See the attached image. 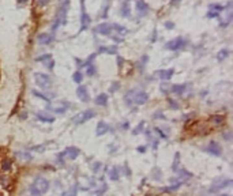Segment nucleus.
I'll list each match as a JSON object with an SVG mask.
<instances>
[{
	"label": "nucleus",
	"instance_id": "55",
	"mask_svg": "<svg viewBox=\"0 0 233 196\" xmlns=\"http://www.w3.org/2000/svg\"><path fill=\"white\" fill-rule=\"evenodd\" d=\"M143 133H145V135L147 136V137H152V131H150V129H143Z\"/></svg>",
	"mask_w": 233,
	"mask_h": 196
},
{
	"label": "nucleus",
	"instance_id": "15",
	"mask_svg": "<svg viewBox=\"0 0 233 196\" xmlns=\"http://www.w3.org/2000/svg\"><path fill=\"white\" fill-rule=\"evenodd\" d=\"M107 132H112L111 125H109L108 123H105V121H98L97 128H95V135L102 136V135H105Z\"/></svg>",
	"mask_w": 233,
	"mask_h": 196
},
{
	"label": "nucleus",
	"instance_id": "4",
	"mask_svg": "<svg viewBox=\"0 0 233 196\" xmlns=\"http://www.w3.org/2000/svg\"><path fill=\"white\" fill-rule=\"evenodd\" d=\"M34 81H36L37 86H40L42 89H49L52 86V78L48 74H42V72L34 74Z\"/></svg>",
	"mask_w": 233,
	"mask_h": 196
},
{
	"label": "nucleus",
	"instance_id": "33",
	"mask_svg": "<svg viewBox=\"0 0 233 196\" xmlns=\"http://www.w3.org/2000/svg\"><path fill=\"white\" fill-rule=\"evenodd\" d=\"M73 81L75 82V83L81 85V83H82V81H83V74H82L81 71H75V72H74V75H73Z\"/></svg>",
	"mask_w": 233,
	"mask_h": 196
},
{
	"label": "nucleus",
	"instance_id": "3",
	"mask_svg": "<svg viewBox=\"0 0 233 196\" xmlns=\"http://www.w3.org/2000/svg\"><path fill=\"white\" fill-rule=\"evenodd\" d=\"M233 184V181L231 178H215L213 181V184H211V187L209 188V192L210 194H217V192H220L222 189H225V188H229L231 185Z\"/></svg>",
	"mask_w": 233,
	"mask_h": 196
},
{
	"label": "nucleus",
	"instance_id": "25",
	"mask_svg": "<svg viewBox=\"0 0 233 196\" xmlns=\"http://www.w3.org/2000/svg\"><path fill=\"white\" fill-rule=\"evenodd\" d=\"M152 178L154 181H161L162 180V172H161L160 168L154 166L153 170H152Z\"/></svg>",
	"mask_w": 233,
	"mask_h": 196
},
{
	"label": "nucleus",
	"instance_id": "30",
	"mask_svg": "<svg viewBox=\"0 0 233 196\" xmlns=\"http://www.w3.org/2000/svg\"><path fill=\"white\" fill-rule=\"evenodd\" d=\"M210 120H211V123H213V124L220 125V124H222V123H224L225 117H224V116H221V115H213V116L210 117Z\"/></svg>",
	"mask_w": 233,
	"mask_h": 196
},
{
	"label": "nucleus",
	"instance_id": "48",
	"mask_svg": "<svg viewBox=\"0 0 233 196\" xmlns=\"http://www.w3.org/2000/svg\"><path fill=\"white\" fill-rule=\"evenodd\" d=\"M160 87H161V91H162V93H165V94H168V93L170 91V86L168 85L166 82H164V83H161Z\"/></svg>",
	"mask_w": 233,
	"mask_h": 196
},
{
	"label": "nucleus",
	"instance_id": "24",
	"mask_svg": "<svg viewBox=\"0 0 233 196\" xmlns=\"http://www.w3.org/2000/svg\"><path fill=\"white\" fill-rule=\"evenodd\" d=\"M100 53H107V54H116L117 53V46L112 45V46H100L98 49Z\"/></svg>",
	"mask_w": 233,
	"mask_h": 196
},
{
	"label": "nucleus",
	"instance_id": "57",
	"mask_svg": "<svg viewBox=\"0 0 233 196\" xmlns=\"http://www.w3.org/2000/svg\"><path fill=\"white\" fill-rule=\"evenodd\" d=\"M19 119H20V120H25V119H27V113H26V112H22V113H20V115H19Z\"/></svg>",
	"mask_w": 233,
	"mask_h": 196
},
{
	"label": "nucleus",
	"instance_id": "18",
	"mask_svg": "<svg viewBox=\"0 0 233 196\" xmlns=\"http://www.w3.org/2000/svg\"><path fill=\"white\" fill-rule=\"evenodd\" d=\"M177 173V178H179L180 181H187V180H190V178H192L194 177V174L191 173V172H188V170H186V169H179L176 172Z\"/></svg>",
	"mask_w": 233,
	"mask_h": 196
},
{
	"label": "nucleus",
	"instance_id": "26",
	"mask_svg": "<svg viewBox=\"0 0 233 196\" xmlns=\"http://www.w3.org/2000/svg\"><path fill=\"white\" fill-rule=\"evenodd\" d=\"M112 30H113L115 34H127L128 33V29H127V27L120 26V25H117V23H113V25H112Z\"/></svg>",
	"mask_w": 233,
	"mask_h": 196
},
{
	"label": "nucleus",
	"instance_id": "2",
	"mask_svg": "<svg viewBox=\"0 0 233 196\" xmlns=\"http://www.w3.org/2000/svg\"><path fill=\"white\" fill-rule=\"evenodd\" d=\"M68 7H70V0H63V2H60L59 10H57V14H56V18H55V23L52 26L53 32H56L57 27H60L61 25H66Z\"/></svg>",
	"mask_w": 233,
	"mask_h": 196
},
{
	"label": "nucleus",
	"instance_id": "52",
	"mask_svg": "<svg viewBox=\"0 0 233 196\" xmlns=\"http://www.w3.org/2000/svg\"><path fill=\"white\" fill-rule=\"evenodd\" d=\"M158 144H160V140H158V139H154V140H152L153 150H157V149H158Z\"/></svg>",
	"mask_w": 233,
	"mask_h": 196
},
{
	"label": "nucleus",
	"instance_id": "5",
	"mask_svg": "<svg viewBox=\"0 0 233 196\" xmlns=\"http://www.w3.org/2000/svg\"><path fill=\"white\" fill-rule=\"evenodd\" d=\"M187 44H188V41L184 40L183 37H176V38L168 41L166 45H165V49H168V50H179V49L186 48Z\"/></svg>",
	"mask_w": 233,
	"mask_h": 196
},
{
	"label": "nucleus",
	"instance_id": "59",
	"mask_svg": "<svg viewBox=\"0 0 233 196\" xmlns=\"http://www.w3.org/2000/svg\"><path fill=\"white\" fill-rule=\"evenodd\" d=\"M177 2H180V0H173V2H172V4H176Z\"/></svg>",
	"mask_w": 233,
	"mask_h": 196
},
{
	"label": "nucleus",
	"instance_id": "14",
	"mask_svg": "<svg viewBox=\"0 0 233 196\" xmlns=\"http://www.w3.org/2000/svg\"><path fill=\"white\" fill-rule=\"evenodd\" d=\"M77 95H78V98H79L82 102H89V101H90V95H89L87 87H86V86H83V85H79V87L77 89Z\"/></svg>",
	"mask_w": 233,
	"mask_h": 196
},
{
	"label": "nucleus",
	"instance_id": "17",
	"mask_svg": "<svg viewBox=\"0 0 233 196\" xmlns=\"http://www.w3.org/2000/svg\"><path fill=\"white\" fill-rule=\"evenodd\" d=\"M36 119L38 120V121L41 123H48V124H52V123H55V117L52 115H48V113L45 112H38L36 113Z\"/></svg>",
	"mask_w": 233,
	"mask_h": 196
},
{
	"label": "nucleus",
	"instance_id": "28",
	"mask_svg": "<svg viewBox=\"0 0 233 196\" xmlns=\"http://www.w3.org/2000/svg\"><path fill=\"white\" fill-rule=\"evenodd\" d=\"M229 53H231V52H229V49H225V48H224V49H221L220 52L217 53V60L220 61V63H221V61H224L229 56Z\"/></svg>",
	"mask_w": 233,
	"mask_h": 196
},
{
	"label": "nucleus",
	"instance_id": "43",
	"mask_svg": "<svg viewBox=\"0 0 233 196\" xmlns=\"http://www.w3.org/2000/svg\"><path fill=\"white\" fill-rule=\"evenodd\" d=\"M101 168H102V163L101 162H94L93 165H91V172H93V173H98Z\"/></svg>",
	"mask_w": 233,
	"mask_h": 196
},
{
	"label": "nucleus",
	"instance_id": "56",
	"mask_svg": "<svg viewBox=\"0 0 233 196\" xmlns=\"http://www.w3.org/2000/svg\"><path fill=\"white\" fill-rule=\"evenodd\" d=\"M165 27H166V29H173V27H174V23H172V22H166V23H165Z\"/></svg>",
	"mask_w": 233,
	"mask_h": 196
},
{
	"label": "nucleus",
	"instance_id": "13",
	"mask_svg": "<svg viewBox=\"0 0 233 196\" xmlns=\"http://www.w3.org/2000/svg\"><path fill=\"white\" fill-rule=\"evenodd\" d=\"M173 74H174L173 68H168V70H158V71L154 72V75H156L157 78L162 79V81H169V79L173 76Z\"/></svg>",
	"mask_w": 233,
	"mask_h": 196
},
{
	"label": "nucleus",
	"instance_id": "35",
	"mask_svg": "<svg viewBox=\"0 0 233 196\" xmlns=\"http://www.w3.org/2000/svg\"><path fill=\"white\" fill-rule=\"evenodd\" d=\"M86 68H87V76H94L95 74H97V70H95V65L93 63H90V64H87L86 65Z\"/></svg>",
	"mask_w": 233,
	"mask_h": 196
},
{
	"label": "nucleus",
	"instance_id": "9",
	"mask_svg": "<svg viewBox=\"0 0 233 196\" xmlns=\"http://www.w3.org/2000/svg\"><path fill=\"white\" fill-rule=\"evenodd\" d=\"M82 11H81V30H86L91 22V18L87 15L86 10H85V0H81Z\"/></svg>",
	"mask_w": 233,
	"mask_h": 196
},
{
	"label": "nucleus",
	"instance_id": "27",
	"mask_svg": "<svg viewBox=\"0 0 233 196\" xmlns=\"http://www.w3.org/2000/svg\"><path fill=\"white\" fill-rule=\"evenodd\" d=\"M15 155L16 157H20L22 159H26V161H32L33 159V155L29 153V151H16Z\"/></svg>",
	"mask_w": 233,
	"mask_h": 196
},
{
	"label": "nucleus",
	"instance_id": "20",
	"mask_svg": "<svg viewBox=\"0 0 233 196\" xmlns=\"http://www.w3.org/2000/svg\"><path fill=\"white\" fill-rule=\"evenodd\" d=\"M136 10L139 11L140 15H146L149 12V6L145 0H136Z\"/></svg>",
	"mask_w": 233,
	"mask_h": 196
},
{
	"label": "nucleus",
	"instance_id": "31",
	"mask_svg": "<svg viewBox=\"0 0 233 196\" xmlns=\"http://www.w3.org/2000/svg\"><path fill=\"white\" fill-rule=\"evenodd\" d=\"M166 101H168V105H169V108L172 109V111H179V109H180L179 102L174 101L173 98H169V97H168V98H166Z\"/></svg>",
	"mask_w": 233,
	"mask_h": 196
},
{
	"label": "nucleus",
	"instance_id": "12",
	"mask_svg": "<svg viewBox=\"0 0 233 196\" xmlns=\"http://www.w3.org/2000/svg\"><path fill=\"white\" fill-rule=\"evenodd\" d=\"M64 155H66V158H68L70 161H74L81 155V150L75 146H70L64 150Z\"/></svg>",
	"mask_w": 233,
	"mask_h": 196
},
{
	"label": "nucleus",
	"instance_id": "16",
	"mask_svg": "<svg viewBox=\"0 0 233 196\" xmlns=\"http://www.w3.org/2000/svg\"><path fill=\"white\" fill-rule=\"evenodd\" d=\"M37 40H38L40 45H49L53 41V33H41L37 37Z\"/></svg>",
	"mask_w": 233,
	"mask_h": 196
},
{
	"label": "nucleus",
	"instance_id": "22",
	"mask_svg": "<svg viewBox=\"0 0 233 196\" xmlns=\"http://www.w3.org/2000/svg\"><path fill=\"white\" fill-rule=\"evenodd\" d=\"M94 102L97 104L98 106H107L108 105V94H105V93H101V94H98L97 97H95Z\"/></svg>",
	"mask_w": 233,
	"mask_h": 196
},
{
	"label": "nucleus",
	"instance_id": "44",
	"mask_svg": "<svg viewBox=\"0 0 233 196\" xmlns=\"http://www.w3.org/2000/svg\"><path fill=\"white\" fill-rule=\"evenodd\" d=\"M45 144H37V146H33L32 147V150L33 151H37V153H44L45 151Z\"/></svg>",
	"mask_w": 233,
	"mask_h": 196
},
{
	"label": "nucleus",
	"instance_id": "29",
	"mask_svg": "<svg viewBox=\"0 0 233 196\" xmlns=\"http://www.w3.org/2000/svg\"><path fill=\"white\" fill-rule=\"evenodd\" d=\"M179 165H180V153H176L174 154V158H173V163H172V170L174 173L179 170Z\"/></svg>",
	"mask_w": 233,
	"mask_h": 196
},
{
	"label": "nucleus",
	"instance_id": "58",
	"mask_svg": "<svg viewBox=\"0 0 233 196\" xmlns=\"http://www.w3.org/2000/svg\"><path fill=\"white\" fill-rule=\"evenodd\" d=\"M48 3H49V0H40L38 4H40V6H46Z\"/></svg>",
	"mask_w": 233,
	"mask_h": 196
},
{
	"label": "nucleus",
	"instance_id": "38",
	"mask_svg": "<svg viewBox=\"0 0 233 196\" xmlns=\"http://www.w3.org/2000/svg\"><path fill=\"white\" fill-rule=\"evenodd\" d=\"M153 132L156 133V135H158L160 137H162V139H166V137L169 136V135H166L165 132H162V129H161L160 127H154V128H153Z\"/></svg>",
	"mask_w": 233,
	"mask_h": 196
},
{
	"label": "nucleus",
	"instance_id": "46",
	"mask_svg": "<svg viewBox=\"0 0 233 196\" xmlns=\"http://www.w3.org/2000/svg\"><path fill=\"white\" fill-rule=\"evenodd\" d=\"M123 172H124V174L127 177H131L132 172H131V169H130V166H128V163H127V162H124V165H123Z\"/></svg>",
	"mask_w": 233,
	"mask_h": 196
},
{
	"label": "nucleus",
	"instance_id": "39",
	"mask_svg": "<svg viewBox=\"0 0 233 196\" xmlns=\"http://www.w3.org/2000/svg\"><path fill=\"white\" fill-rule=\"evenodd\" d=\"M2 170H4V172H8L10 169H11V161L10 159H3L2 161Z\"/></svg>",
	"mask_w": 233,
	"mask_h": 196
},
{
	"label": "nucleus",
	"instance_id": "8",
	"mask_svg": "<svg viewBox=\"0 0 233 196\" xmlns=\"http://www.w3.org/2000/svg\"><path fill=\"white\" fill-rule=\"evenodd\" d=\"M34 187L38 189L41 194H46L48 191H49V181L46 180V178H44V177H37L36 180H34V183H33Z\"/></svg>",
	"mask_w": 233,
	"mask_h": 196
},
{
	"label": "nucleus",
	"instance_id": "45",
	"mask_svg": "<svg viewBox=\"0 0 233 196\" xmlns=\"http://www.w3.org/2000/svg\"><path fill=\"white\" fill-rule=\"evenodd\" d=\"M119 89H120V82L116 81V82H113V83L111 85V87H109V91H111V93H116V91L119 90Z\"/></svg>",
	"mask_w": 233,
	"mask_h": 196
},
{
	"label": "nucleus",
	"instance_id": "10",
	"mask_svg": "<svg viewBox=\"0 0 233 196\" xmlns=\"http://www.w3.org/2000/svg\"><path fill=\"white\" fill-rule=\"evenodd\" d=\"M94 32L97 33V34H101V36H111V33L113 32V30H112V25H111V23L102 22V23H100V25L95 27Z\"/></svg>",
	"mask_w": 233,
	"mask_h": 196
},
{
	"label": "nucleus",
	"instance_id": "34",
	"mask_svg": "<svg viewBox=\"0 0 233 196\" xmlns=\"http://www.w3.org/2000/svg\"><path fill=\"white\" fill-rule=\"evenodd\" d=\"M33 95H36V97H38V98H41V99H44V101H46L48 104H49V102H51V98H49V95L44 94V93H41V91L33 90Z\"/></svg>",
	"mask_w": 233,
	"mask_h": 196
},
{
	"label": "nucleus",
	"instance_id": "60",
	"mask_svg": "<svg viewBox=\"0 0 233 196\" xmlns=\"http://www.w3.org/2000/svg\"><path fill=\"white\" fill-rule=\"evenodd\" d=\"M220 196H231V195H228V194H221Z\"/></svg>",
	"mask_w": 233,
	"mask_h": 196
},
{
	"label": "nucleus",
	"instance_id": "7",
	"mask_svg": "<svg viewBox=\"0 0 233 196\" xmlns=\"http://www.w3.org/2000/svg\"><path fill=\"white\" fill-rule=\"evenodd\" d=\"M204 151L209 154H211V155L214 157H221L222 155V147L221 144L218 142H215V140H211L210 143H209V146L204 149Z\"/></svg>",
	"mask_w": 233,
	"mask_h": 196
},
{
	"label": "nucleus",
	"instance_id": "36",
	"mask_svg": "<svg viewBox=\"0 0 233 196\" xmlns=\"http://www.w3.org/2000/svg\"><path fill=\"white\" fill-rule=\"evenodd\" d=\"M77 195H78V187H77V184H75L74 187H71L70 189L67 192H64L61 196H77Z\"/></svg>",
	"mask_w": 233,
	"mask_h": 196
},
{
	"label": "nucleus",
	"instance_id": "61",
	"mask_svg": "<svg viewBox=\"0 0 233 196\" xmlns=\"http://www.w3.org/2000/svg\"><path fill=\"white\" fill-rule=\"evenodd\" d=\"M59 2H63V0H59Z\"/></svg>",
	"mask_w": 233,
	"mask_h": 196
},
{
	"label": "nucleus",
	"instance_id": "53",
	"mask_svg": "<svg viewBox=\"0 0 233 196\" xmlns=\"http://www.w3.org/2000/svg\"><path fill=\"white\" fill-rule=\"evenodd\" d=\"M123 64H124V59H123L121 56H117V65H119V68H121Z\"/></svg>",
	"mask_w": 233,
	"mask_h": 196
},
{
	"label": "nucleus",
	"instance_id": "47",
	"mask_svg": "<svg viewBox=\"0 0 233 196\" xmlns=\"http://www.w3.org/2000/svg\"><path fill=\"white\" fill-rule=\"evenodd\" d=\"M29 191H30V194H32V196H41V195H42V194H41V192H40L38 189H37V188H36V187H34V185H33V184H32V185H30Z\"/></svg>",
	"mask_w": 233,
	"mask_h": 196
},
{
	"label": "nucleus",
	"instance_id": "42",
	"mask_svg": "<svg viewBox=\"0 0 233 196\" xmlns=\"http://www.w3.org/2000/svg\"><path fill=\"white\" fill-rule=\"evenodd\" d=\"M147 60H149V56H147V54H145V56L140 57V60H139V70H143V68H145Z\"/></svg>",
	"mask_w": 233,
	"mask_h": 196
},
{
	"label": "nucleus",
	"instance_id": "6",
	"mask_svg": "<svg viewBox=\"0 0 233 196\" xmlns=\"http://www.w3.org/2000/svg\"><path fill=\"white\" fill-rule=\"evenodd\" d=\"M95 115H97V113H95L94 109H86V111L78 113L73 120H74V123H77V124H83V123H86L93 117H95Z\"/></svg>",
	"mask_w": 233,
	"mask_h": 196
},
{
	"label": "nucleus",
	"instance_id": "49",
	"mask_svg": "<svg viewBox=\"0 0 233 196\" xmlns=\"http://www.w3.org/2000/svg\"><path fill=\"white\" fill-rule=\"evenodd\" d=\"M44 64H45V67L48 68V70H49V71H52V70H53V67H55V60H53V59H51V60L45 61V63H44Z\"/></svg>",
	"mask_w": 233,
	"mask_h": 196
},
{
	"label": "nucleus",
	"instance_id": "40",
	"mask_svg": "<svg viewBox=\"0 0 233 196\" xmlns=\"http://www.w3.org/2000/svg\"><path fill=\"white\" fill-rule=\"evenodd\" d=\"M52 59V54H49V53H45V54H42V56H38V57H36V61H48V60H51Z\"/></svg>",
	"mask_w": 233,
	"mask_h": 196
},
{
	"label": "nucleus",
	"instance_id": "1",
	"mask_svg": "<svg viewBox=\"0 0 233 196\" xmlns=\"http://www.w3.org/2000/svg\"><path fill=\"white\" fill-rule=\"evenodd\" d=\"M147 101H149V94L140 89H131L124 95V104L127 106L145 105Z\"/></svg>",
	"mask_w": 233,
	"mask_h": 196
},
{
	"label": "nucleus",
	"instance_id": "54",
	"mask_svg": "<svg viewBox=\"0 0 233 196\" xmlns=\"http://www.w3.org/2000/svg\"><path fill=\"white\" fill-rule=\"evenodd\" d=\"M120 128H121V129H128L130 128V123L128 121L121 123V124H120Z\"/></svg>",
	"mask_w": 233,
	"mask_h": 196
},
{
	"label": "nucleus",
	"instance_id": "11",
	"mask_svg": "<svg viewBox=\"0 0 233 196\" xmlns=\"http://www.w3.org/2000/svg\"><path fill=\"white\" fill-rule=\"evenodd\" d=\"M225 10L224 6L221 4H217V3H213V4L209 6V12H207V16L209 18H215V16H218L220 14Z\"/></svg>",
	"mask_w": 233,
	"mask_h": 196
},
{
	"label": "nucleus",
	"instance_id": "23",
	"mask_svg": "<svg viewBox=\"0 0 233 196\" xmlns=\"http://www.w3.org/2000/svg\"><path fill=\"white\" fill-rule=\"evenodd\" d=\"M108 177L111 178L112 181H117L120 178V172H119V168L117 166H113L108 170Z\"/></svg>",
	"mask_w": 233,
	"mask_h": 196
},
{
	"label": "nucleus",
	"instance_id": "50",
	"mask_svg": "<svg viewBox=\"0 0 233 196\" xmlns=\"http://www.w3.org/2000/svg\"><path fill=\"white\" fill-rule=\"evenodd\" d=\"M153 119H161V120H165V116H164L162 111H157V112L153 115Z\"/></svg>",
	"mask_w": 233,
	"mask_h": 196
},
{
	"label": "nucleus",
	"instance_id": "21",
	"mask_svg": "<svg viewBox=\"0 0 233 196\" xmlns=\"http://www.w3.org/2000/svg\"><path fill=\"white\" fill-rule=\"evenodd\" d=\"M188 89V85L187 83H181V85H173V86H170V91L174 93V94H177V95H181L184 91H186Z\"/></svg>",
	"mask_w": 233,
	"mask_h": 196
},
{
	"label": "nucleus",
	"instance_id": "19",
	"mask_svg": "<svg viewBox=\"0 0 233 196\" xmlns=\"http://www.w3.org/2000/svg\"><path fill=\"white\" fill-rule=\"evenodd\" d=\"M120 15L123 18H128L131 15V7H130V0H125L124 3L121 4V8H120Z\"/></svg>",
	"mask_w": 233,
	"mask_h": 196
},
{
	"label": "nucleus",
	"instance_id": "37",
	"mask_svg": "<svg viewBox=\"0 0 233 196\" xmlns=\"http://www.w3.org/2000/svg\"><path fill=\"white\" fill-rule=\"evenodd\" d=\"M64 162H66V155H64V151H61V153H59V154L56 155V163L63 166Z\"/></svg>",
	"mask_w": 233,
	"mask_h": 196
},
{
	"label": "nucleus",
	"instance_id": "41",
	"mask_svg": "<svg viewBox=\"0 0 233 196\" xmlns=\"http://www.w3.org/2000/svg\"><path fill=\"white\" fill-rule=\"evenodd\" d=\"M222 139L226 140V142H231V140L233 139L232 131H225V132H222Z\"/></svg>",
	"mask_w": 233,
	"mask_h": 196
},
{
	"label": "nucleus",
	"instance_id": "51",
	"mask_svg": "<svg viewBox=\"0 0 233 196\" xmlns=\"http://www.w3.org/2000/svg\"><path fill=\"white\" fill-rule=\"evenodd\" d=\"M136 151L140 153V154H145L147 151V146H138V147H136Z\"/></svg>",
	"mask_w": 233,
	"mask_h": 196
},
{
	"label": "nucleus",
	"instance_id": "32",
	"mask_svg": "<svg viewBox=\"0 0 233 196\" xmlns=\"http://www.w3.org/2000/svg\"><path fill=\"white\" fill-rule=\"evenodd\" d=\"M143 129H145V121H140L139 124L131 131V133L132 135H139V133L143 132Z\"/></svg>",
	"mask_w": 233,
	"mask_h": 196
}]
</instances>
